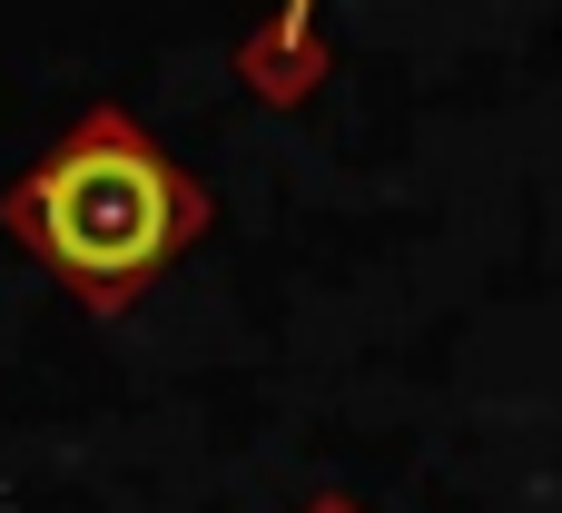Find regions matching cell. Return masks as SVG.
Here are the masks:
<instances>
[{
  "instance_id": "cell-1",
  "label": "cell",
  "mask_w": 562,
  "mask_h": 513,
  "mask_svg": "<svg viewBox=\"0 0 562 513\" xmlns=\"http://www.w3.org/2000/svg\"><path fill=\"white\" fill-rule=\"evenodd\" d=\"M0 227L59 277V287H79L99 316H119L158 267H178L188 247H198V227H207V198H198V178L119 109V99H99V109H79V129L0 198Z\"/></svg>"
},
{
  "instance_id": "cell-2",
  "label": "cell",
  "mask_w": 562,
  "mask_h": 513,
  "mask_svg": "<svg viewBox=\"0 0 562 513\" xmlns=\"http://www.w3.org/2000/svg\"><path fill=\"white\" fill-rule=\"evenodd\" d=\"M306 20H316V0H286V20H277V69H267L277 89H286V79L306 69Z\"/></svg>"
}]
</instances>
